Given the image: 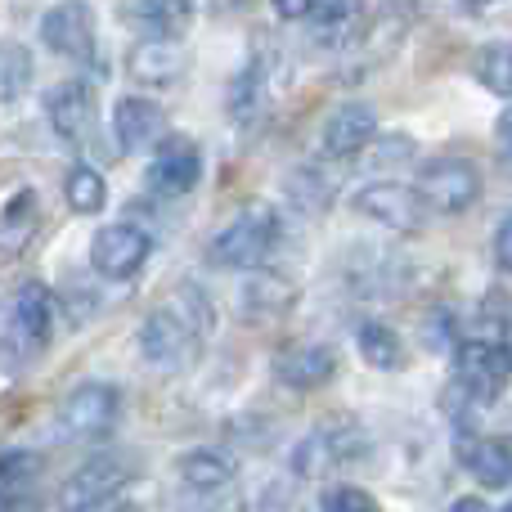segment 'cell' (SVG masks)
<instances>
[{"instance_id": "6da1fadb", "label": "cell", "mask_w": 512, "mask_h": 512, "mask_svg": "<svg viewBox=\"0 0 512 512\" xmlns=\"http://www.w3.org/2000/svg\"><path fill=\"white\" fill-rule=\"evenodd\" d=\"M212 324H216L212 301H207L198 288H180L171 306H158L144 315L135 342H140V355L153 364V369L176 373V369H189V364L198 360L203 337Z\"/></svg>"}, {"instance_id": "7a4b0ae2", "label": "cell", "mask_w": 512, "mask_h": 512, "mask_svg": "<svg viewBox=\"0 0 512 512\" xmlns=\"http://www.w3.org/2000/svg\"><path fill=\"white\" fill-rule=\"evenodd\" d=\"M454 387L468 400L486 405L499 400V391L512 382V328L504 324V315H477L468 324V333L454 346Z\"/></svg>"}, {"instance_id": "3957f363", "label": "cell", "mask_w": 512, "mask_h": 512, "mask_svg": "<svg viewBox=\"0 0 512 512\" xmlns=\"http://www.w3.org/2000/svg\"><path fill=\"white\" fill-rule=\"evenodd\" d=\"M279 243V212L270 203H252L225 225L207 248V261L221 270H261V261L274 252Z\"/></svg>"}, {"instance_id": "277c9868", "label": "cell", "mask_w": 512, "mask_h": 512, "mask_svg": "<svg viewBox=\"0 0 512 512\" xmlns=\"http://www.w3.org/2000/svg\"><path fill=\"white\" fill-rule=\"evenodd\" d=\"M54 292L45 288L41 279H27L14 288L9 297V328H5V360L9 369H18L23 360H36V355L50 346L54 337Z\"/></svg>"}, {"instance_id": "5b68a950", "label": "cell", "mask_w": 512, "mask_h": 512, "mask_svg": "<svg viewBox=\"0 0 512 512\" xmlns=\"http://www.w3.org/2000/svg\"><path fill=\"white\" fill-rule=\"evenodd\" d=\"M131 477H135V468L122 454H95V459L81 463V468L63 481L59 512H104L126 490Z\"/></svg>"}, {"instance_id": "8992f818", "label": "cell", "mask_w": 512, "mask_h": 512, "mask_svg": "<svg viewBox=\"0 0 512 512\" xmlns=\"http://www.w3.org/2000/svg\"><path fill=\"white\" fill-rule=\"evenodd\" d=\"M41 41L45 50L63 54L77 63H95L99 59V27H95V9L86 0H59L41 14ZM99 68V63H95Z\"/></svg>"}, {"instance_id": "52a82bcc", "label": "cell", "mask_w": 512, "mask_h": 512, "mask_svg": "<svg viewBox=\"0 0 512 512\" xmlns=\"http://www.w3.org/2000/svg\"><path fill=\"white\" fill-rule=\"evenodd\" d=\"M355 212L378 221L391 234H418L427 225V203L414 185H396V180H373V185L355 189Z\"/></svg>"}, {"instance_id": "ba28073f", "label": "cell", "mask_w": 512, "mask_h": 512, "mask_svg": "<svg viewBox=\"0 0 512 512\" xmlns=\"http://www.w3.org/2000/svg\"><path fill=\"white\" fill-rule=\"evenodd\" d=\"M149 252H153L149 230H140V225H131V221H117V225H104V230L90 239V270H95L99 279L126 283L140 274Z\"/></svg>"}, {"instance_id": "9c48e42d", "label": "cell", "mask_w": 512, "mask_h": 512, "mask_svg": "<svg viewBox=\"0 0 512 512\" xmlns=\"http://www.w3.org/2000/svg\"><path fill=\"white\" fill-rule=\"evenodd\" d=\"M418 194H423V203L432 212L459 216L481 198V171L468 158H436L418 176Z\"/></svg>"}, {"instance_id": "30bf717a", "label": "cell", "mask_w": 512, "mask_h": 512, "mask_svg": "<svg viewBox=\"0 0 512 512\" xmlns=\"http://www.w3.org/2000/svg\"><path fill=\"white\" fill-rule=\"evenodd\" d=\"M117 409H122L117 387H108V382H86V387H77L59 405V432L68 436V441H99V436L117 423Z\"/></svg>"}, {"instance_id": "8fae6325", "label": "cell", "mask_w": 512, "mask_h": 512, "mask_svg": "<svg viewBox=\"0 0 512 512\" xmlns=\"http://www.w3.org/2000/svg\"><path fill=\"white\" fill-rule=\"evenodd\" d=\"M373 140H378V113L364 99H346L342 108L328 113L324 131H319V153L328 162H346V158H360Z\"/></svg>"}, {"instance_id": "7c38bea8", "label": "cell", "mask_w": 512, "mask_h": 512, "mask_svg": "<svg viewBox=\"0 0 512 512\" xmlns=\"http://www.w3.org/2000/svg\"><path fill=\"white\" fill-rule=\"evenodd\" d=\"M270 373H274V382H283L288 391H315V387H324V382H333L337 355H333V346H324V342H288L274 351Z\"/></svg>"}, {"instance_id": "4fadbf2b", "label": "cell", "mask_w": 512, "mask_h": 512, "mask_svg": "<svg viewBox=\"0 0 512 512\" xmlns=\"http://www.w3.org/2000/svg\"><path fill=\"white\" fill-rule=\"evenodd\" d=\"M198 180H203V153H198V144L185 140V135H171L149 162V189L162 198H185Z\"/></svg>"}, {"instance_id": "5bb4252c", "label": "cell", "mask_w": 512, "mask_h": 512, "mask_svg": "<svg viewBox=\"0 0 512 512\" xmlns=\"http://www.w3.org/2000/svg\"><path fill=\"white\" fill-rule=\"evenodd\" d=\"M113 140H117V153H140V149H153V144H167V108L153 104L144 95H131L113 108Z\"/></svg>"}, {"instance_id": "9a60e30c", "label": "cell", "mask_w": 512, "mask_h": 512, "mask_svg": "<svg viewBox=\"0 0 512 512\" xmlns=\"http://www.w3.org/2000/svg\"><path fill=\"white\" fill-rule=\"evenodd\" d=\"M45 117H50L54 135L68 144H86L90 126H95V95L86 81H59L45 95Z\"/></svg>"}, {"instance_id": "2e32d148", "label": "cell", "mask_w": 512, "mask_h": 512, "mask_svg": "<svg viewBox=\"0 0 512 512\" xmlns=\"http://www.w3.org/2000/svg\"><path fill=\"white\" fill-rule=\"evenodd\" d=\"M459 463L490 490L512 486V436L495 441V436H468L459 441Z\"/></svg>"}, {"instance_id": "e0dca14e", "label": "cell", "mask_w": 512, "mask_h": 512, "mask_svg": "<svg viewBox=\"0 0 512 512\" xmlns=\"http://www.w3.org/2000/svg\"><path fill=\"white\" fill-rule=\"evenodd\" d=\"M185 68H189L185 50H180L176 41H158V36L140 41L135 45V54H131V77L140 81V86H149V90L176 86V81L185 77Z\"/></svg>"}, {"instance_id": "ac0fdd59", "label": "cell", "mask_w": 512, "mask_h": 512, "mask_svg": "<svg viewBox=\"0 0 512 512\" xmlns=\"http://www.w3.org/2000/svg\"><path fill=\"white\" fill-rule=\"evenodd\" d=\"M36 477H41V459L32 450H9L0 463V508L36 512Z\"/></svg>"}, {"instance_id": "d6986e66", "label": "cell", "mask_w": 512, "mask_h": 512, "mask_svg": "<svg viewBox=\"0 0 512 512\" xmlns=\"http://www.w3.org/2000/svg\"><path fill=\"white\" fill-rule=\"evenodd\" d=\"M234 472H239L234 454L212 450V445H198V450L180 454V463H176V477L185 481L189 490H203V495H212V490H225L234 481Z\"/></svg>"}, {"instance_id": "ffe728a7", "label": "cell", "mask_w": 512, "mask_h": 512, "mask_svg": "<svg viewBox=\"0 0 512 512\" xmlns=\"http://www.w3.org/2000/svg\"><path fill=\"white\" fill-rule=\"evenodd\" d=\"M297 301V288L292 283H283L279 274H270V270H252L248 274V283L239 288V306H243V319H274V315H283V310Z\"/></svg>"}, {"instance_id": "44dd1931", "label": "cell", "mask_w": 512, "mask_h": 512, "mask_svg": "<svg viewBox=\"0 0 512 512\" xmlns=\"http://www.w3.org/2000/svg\"><path fill=\"white\" fill-rule=\"evenodd\" d=\"M131 14L158 41H180L189 32V23H194V0H131Z\"/></svg>"}, {"instance_id": "7402d4cb", "label": "cell", "mask_w": 512, "mask_h": 512, "mask_svg": "<svg viewBox=\"0 0 512 512\" xmlns=\"http://www.w3.org/2000/svg\"><path fill=\"white\" fill-rule=\"evenodd\" d=\"M346 459V445L333 427H315L310 436H301L297 450H292V472L297 477H319V472L337 468Z\"/></svg>"}, {"instance_id": "603a6c76", "label": "cell", "mask_w": 512, "mask_h": 512, "mask_svg": "<svg viewBox=\"0 0 512 512\" xmlns=\"http://www.w3.org/2000/svg\"><path fill=\"white\" fill-rule=\"evenodd\" d=\"M36 225H41V198H36L32 189H18L5 203V230H0V239H5V261H14V256L36 239Z\"/></svg>"}, {"instance_id": "cb8c5ba5", "label": "cell", "mask_w": 512, "mask_h": 512, "mask_svg": "<svg viewBox=\"0 0 512 512\" xmlns=\"http://www.w3.org/2000/svg\"><path fill=\"white\" fill-rule=\"evenodd\" d=\"M360 355L373 369H405V342L382 319H364L360 324Z\"/></svg>"}, {"instance_id": "d4e9b609", "label": "cell", "mask_w": 512, "mask_h": 512, "mask_svg": "<svg viewBox=\"0 0 512 512\" xmlns=\"http://www.w3.org/2000/svg\"><path fill=\"white\" fill-rule=\"evenodd\" d=\"M63 198H68V207L77 216H95V212H104V203H108V180L99 176L95 167L77 162V167L63 176Z\"/></svg>"}, {"instance_id": "484cf974", "label": "cell", "mask_w": 512, "mask_h": 512, "mask_svg": "<svg viewBox=\"0 0 512 512\" xmlns=\"http://www.w3.org/2000/svg\"><path fill=\"white\" fill-rule=\"evenodd\" d=\"M477 81L499 99H512V41L486 45L477 54Z\"/></svg>"}, {"instance_id": "4316f807", "label": "cell", "mask_w": 512, "mask_h": 512, "mask_svg": "<svg viewBox=\"0 0 512 512\" xmlns=\"http://www.w3.org/2000/svg\"><path fill=\"white\" fill-rule=\"evenodd\" d=\"M23 86H32V59H27V50L18 41H9L5 45V81H0L5 104H14V99L23 95Z\"/></svg>"}, {"instance_id": "83f0119b", "label": "cell", "mask_w": 512, "mask_h": 512, "mask_svg": "<svg viewBox=\"0 0 512 512\" xmlns=\"http://www.w3.org/2000/svg\"><path fill=\"white\" fill-rule=\"evenodd\" d=\"M319 512H382L378 499L360 486H333L319 495Z\"/></svg>"}, {"instance_id": "f1b7e54d", "label": "cell", "mask_w": 512, "mask_h": 512, "mask_svg": "<svg viewBox=\"0 0 512 512\" xmlns=\"http://www.w3.org/2000/svg\"><path fill=\"white\" fill-rule=\"evenodd\" d=\"M274 14L283 18V23H301V18H315V5L319 0H270Z\"/></svg>"}, {"instance_id": "f546056e", "label": "cell", "mask_w": 512, "mask_h": 512, "mask_svg": "<svg viewBox=\"0 0 512 512\" xmlns=\"http://www.w3.org/2000/svg\"><path fill=\"white\" fill-rule=\"evenodd\" d=\"M495 261H499V270L512 274V212L499 221V230H495Z\"/></svg>"}, {"instance_id": "4dcf8cb0", "label": "cell", "mask_w": 512, "mask_h": 512, "mask_svg": "<svg viewBox=\"0 0 512 512\" xmlns=\"http://www.w3.org/2000/svg\"><path fill=\"white\" fill-rule=\"evenodd\" d=\"M450 512H495L486 504V499H477V495H463V499H454L450 504Z\"/></svg>"}, {"instance_id": "1f68e13d", "label": "cell", "mask_w": 512, "mask_h": 512, "mask_svg": "<svg viewBox=\"0 0 512 512\" xmlns=\"http://www.w3.org/2000/svg\"><path fill=\"white\" fill-rule=\"evenodd\" d=\"M499 144H504L508 158H512V108H508L504 117H499Z\"/></svg>"}, {"instance_id": "d6a6232c", "label": "cell", "mask_w": 512, "mask_h": 512, "mask_svg": "<svg viewBox=\"0 0 512 512\" xmlns=\"http://www.w3.org/2000/svg\"><path fill=\"white\" fill-rule=\"evenodd\" d=\"M468 5H495V0H468Z\"/></svg>"}, {"instance_id": "836d02e7", "label": "cell", "mask_w": 512, "mask_h": 512, "mask_svg": "<svg viewBox=\"0 0 512 512\" xmlns=\"http://www.w3.org/2000/svg\"><path fill=\"white\" fill-rule=\"evenodd\" d=\"M504 512H512V499H508V508H504Z\"/></svg>"}]
</instances>
